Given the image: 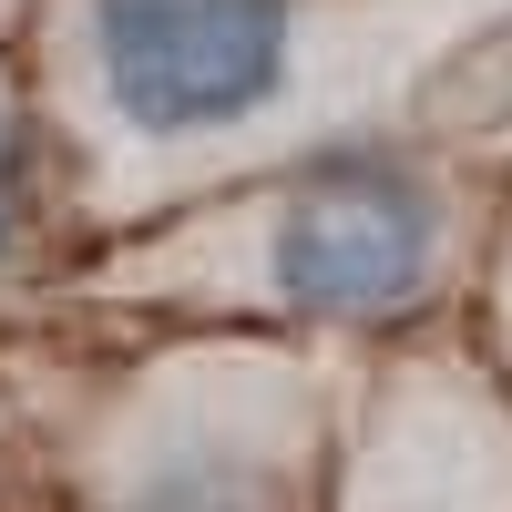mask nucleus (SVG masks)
I'll list each match as a JSON object with an SVG mask.
<instances>
[{
  "label": "nucleus",
  "mask_w": 512,
  "mask_h": 512,
  "mask_svg": "<svg viewBox=\"0 0 512 512\" xmlns=\"http://www.w3.org/2000/svg\"><path fill=\"white\" fill-rule=\"evenodd\" d=\"M93 93L134 144H216L297 93V0H82Z\"/></svg>",
  "instance_id": "f257e3e1"
},
{
  "label": "nucleus",
  "mask_w": 512,
  "mask_h": 512,
  "mask_svg": "<svg viewBox=\"0 0 512 512\" xmlns=\"http://www.w3.org/2000/svg\"><path fill=\"white\" fill-rule=\"evenodd\" d=\"M267 277L287 308L318 318H390L441 277V195L400 154H328L287 195L267 236Z\"/></svg>",
  "instance_id": "f03ea898"
},
{
  "label": "nucleus",
  "mask_w": 512,
  "mask_h": 512,
  "mask_svg": "<svg viewBox=\"0 0 512 512\" xmlns=\"http://www.w3.org/2000/svg\"><path fill=\"white\" fill-rule=\"evenodd\" d=\"M0 226H11V113H0Z\"/></svg>",
  "instance_id": "7ed1b4c3"
}]
</instances>
